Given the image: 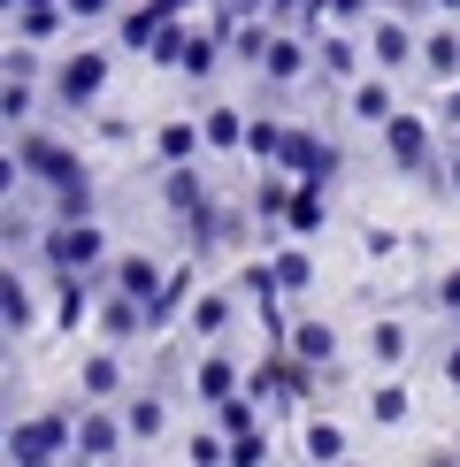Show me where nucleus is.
<instances>
[{
  "instance_id": "32",
  "label": "nucleus",
  "mask_w": 460,
  "mask_h": 467,
  "mask_svg": "<svg viewBox=\"0 0 460 467\" xmlns=\"http://www.w3.org/2000/svg\"><path fill=\"white\" fill-rule=\"evenodd\" d=\"M184 460H192V467H230V437L215 430V421H200L192 444H184Z\"/></svg>"
},
{
  "instance_id": "50",
  "label": "nucleus",
  "mask_w": 460,
  "mask_h": 467,
  "mask_svg": "<svg viewBox=\"0 0 460 467\" xmlns=\"http://www.w3.org/2000/svg\"><path fill=\"white\" fill-rule=\"evenodd\" d=\"M338 467H361V460H353V452H345V460H338Z\"/></svg>"
},
{
  "instance_id": "42",
  "label": "nucleus",
  "mask_w": 460,
  "mask_h": 467,
  "mask_svg": "<svg viewBox=\"0 0 460 467\" xmlns=\"http://www.w3.org/2000/svg\"><path fill=\"white\" fill-rule=\"evenodd\" d=\"M437 306L460 322V268H445V276H437Z\"/></svg>"
},
{
  "instance_id": "21",
  "label": "nucleus",
  "mask_w": 460,
  "mask_h": 467,
  "mask_svg": "<svg viewBox=\"0 0 460 467\" xmlns=\"http://www.w3.org/2000/svg\"><path fill=\"white\" fill-rule=\"evenodd\" d=\"M0 315H8V337H24V329L38 322V306H31V284H24V268H8V261H0Z\"/></svg>"
},
{
  "instance_id": "13",
  "label": "nucleus",
  "mask_w": 460,
  "mask_h": 467,
  "mask_svg": "<svg viewBox=\"0 0 460 467\" xmlns=\"http://www.w3.org/2000/svg\"><path fill=\"white\" fill-rule=\"evenodd\" d=\"M100 284L131 291V299H153V291H162V261H153V253H115V261L100 268Z\"/></svg>"
},
{
  "instance_id": "7",
  "label": "nucleus",
  "mask_w": 460,
  "mask_h": 467,
  "mask_svg": "<svg viewBox=\"0 0 460 467\" xmlns=\"http://www.w3.org/2000/svg\"><path fill=\"white\" fill-rule=\"evenodd\" d=\"M277 169H292V177H307V184H338L345 153H338L330 139H315V130H284V153H277Z\"/></svg>"
},
{
  "instance_id": "8",
  "label": "nucleus",
  "mask_w": 460,
  "mask_h": 467,
  "mask_svg": "<svg viewBox=\"0 0 460 467\" xmlns=\"http://www.w3.org/2000/svg\"><path fill=\"white\" fill-rule=\"evenodd\" d=\"M100 85H108V54L100 47L54 62V100H62V108H92V100H100Z\"/></svg>"
},
{
  "instance_id": "23",
  "label": "nucleus",
  "mask_w": 460,
  "mask_h": 467,
  "mask_svg": "<svg viewBox=\"0 0 460 467\" xmlns=\"http://www.w3.org/2000/svg\"><path fill=\"white\" fill-rule=\"evenodd\" d=\"M414 62L430 69L437 85H453V77H460V38H453V31H430V38L414 47Z\"/></svg>"
},
{
  "instance_id": "47",
  "label": "nucleus",
  "mask_w": 460,
  "mask_h": 467,
  "mask_svg": "<svg viewBox=\"0 0 460 467\" xmlns=\"http://www.w3.org/2000/svg\"><path fill=\"white\" fill-rule=\"evenodd\" d=\"M445 184H453V192H460V153H453V161H445Z\"/></svg>"
},
{
  "instance_id": "1",
  "label": "nucleus",
  "mask_w": 460,
  "mask_h": 467,
  "mask_svg": "<svg viewBox=\"0 0 460 467\" xmlns=\"http://www.w3.org/2000/svg\"><path fill=\"white\" fill-rule=\"evenodd\" d=\"M69 460H77V414L69 406L8 421V467H69Z\"/></svg>"
},
{
  "instance_id": "12",
  "label": "nucleus",
  "mask_w": 460,
  "mask_h": 467,
  "mask_svg": "<svg viewBox=\"0 0 460 467\" xmlns=\"http://www.w3.org/2000/svg\"><path fill=\"white\" fill-rule=\"evenodd\" d=\"M100 315V276H54V329H85Z\"/></svg>"
},
{
  "instance_id": "43",
  "label": "nucleus",
  "mask_w": 460,
  "mask_h": 467,
  "mask_svg": "<svg viewBox=\"0 0 460 467\" xmlns=\"http://www.w3.org/2000/svg\"><path fill=\"white\" fill-rule=\"evenodd\" d=\"M62 8L77 16V24H100V16H115V0H62Z\"/></svg>"
},
{
  "instance_id": "4",
  "label": "nucleus",
  "mask_w": 460,
  "mask_h": 467,
  "mask_svg": "<svg viewBox=\"0 0 460 467\" xmlns=\"http://www.w3.org/2000/svg\"><path fill=\"white\" fill-rule=\"evenodd\" d=\"M383 153H392V169H407V177L437 169V139H430V123H422V115H407V108L383 115Z\"/></svg>"
},
{
  "instance_id": "10",
  "label": "nucleus",
  "mask_w": 460,
  "mask_h": 467,
  "mask_svg": "<svg viewBox=\"0 0 460 467\" xmlns=\"http://www.w3.org/2000/svg\"><path fill=\"white\" fill-rule=\"evenodd\" d=\"M184 8H192V0H139V8H123V16H115V38H123L131 54H146V47H153V38H162L169 24H177Z\"/></svg>"
},
{
  "instance_id": "41",
  "label": "nucleus",
  "mask_w": 460,
  "mask_h": 467,
  "mask_svg": "<svg viewBox=\"0 0 460 467\" xmlns=\"http://www.w3.org/2000/svg\"><path fill=\"white\" fill-rule=\"evenodd\" d=\"M16 184H24V161H16V146H0V207L16 200Z\"/></svg>"
},
{
  "instance_id": "19",
  "label": "nucleus",
  "mask_w": 460,
  "mask_h": 467,
  "mask_svg": "<svg viewBox=\"0 0 460 467\" xmlns=\"http://www.w3.org/2000/svg\"><path fill=\"white\" fill-rule=\"evenodd\" d=\"M261 77H268V85H299V77H307V47H299V38H268V47H261V62H254Z\"/></svg>"
},
{
  "instance_id": "34",
  "label": "nucleus",
  "mask_w": 460,
  "mask_h": 467,
  "mask_svg": "<svg viewBox=\"0 0 460 467\" xmlns=\"http://www.w3.org/2000/svg\"><path fill=\"white\" fill-rule=\"evenodd\" d=\"M369 360H376V368H399V360H407V322H376V329H369Z\"/></svg>"
},
{
  "instance_id": "48",
  "label": "nucleus",
  "mask_w": 460,
  "mask_h": 467,
  "mask_svg": "<svg viewBox=\"0 0 460 467\" xmlns=\"http://www.w3.org/2000/svg\"><path fill=\"white\" fill-rule=\"evenodd\" d=\"M0 452H8V414H0Z\"/></svg>"
},
{
  "instance_id": "26",
  "label": "nucleus",
  "mask_w": 460,
  "mask_h": 467,
  "mask_svg": "<svg viewBox=\"0 0 460 467\" xmlns=\"http://www.w3.org/2000/svg\"><path fill=\"white\" fill-rule=\"evenodd\" d=\"M268 268H277V284H284V299H299V291H315V261H307L299 245H284V253H268Z\"/></svg>"
},
{
  "instance_id": "3",
  "label": "nucleus",
  "mask_w": 460,
  "mask_h": 467,
  "mask_svg": "<svg viewBox=\"0 0 460 467\" xmlns=\"http://www.w3.org/2000/svg\"><path fill=\"white\" fill-rule=\"evenodd\" d=\"M16 161H24V177L38 184V192H62V184H85V161L62 146V139H47V130H16Z\"/></svg>"
},
{
  "instance_id": "11",
  "label": "nucleus",
  "mask_w": 460,
  "mask_h": 467,
  "mask_svg": "<svg viewBox=\"0 0 460 467\" xmlns=\"http://www.w3.org/2000/svg\"><path fill=\"white\" fill-rule=\"evenodd\" d=\"M77 391H85V406H108V399H123V391H131V376H123V353H115V345L85 353V368H77Z\"/></svg>"
},
{
  "instance_id": "39",
  "label": "nucleus",
  "mask_w": 460,
  "mask_h": 467,
  "mask_svg": "<svg viewBox=\"0 0 460 467\" xmlns=\"http://www.w3.org/2000/svg\"><path fill=\"white\" fill-rule=\"evenodd\" d=\"M322 16L330 24H353V16H369V0H307V24H322Z\"/></svg>"
},
{
  "instance_id": "40",
  "label": "nucleus",
  "mask_w": 460,
  "mask_h": 467,
  "mask_svg": "<svg viewBox=\"0 0 460 467\" xmlns=\"http://www.w3.org/2000/svg\"><path fill=\"white\" fill-rule=\"evenodd\" d=\"M184 38H192L184 24H169V31H162V38H153V47H146V54H153V62H184Z\"/></svg>"
},
{
  "instance_id": "5",
  "label": "nucleus",
  "mask_w": 460,
  "mask_h": 467,
  "mask_svg": "<svg viewBox=\"0 0 460 467\" xmlns=\"http://www.w3.org/2000/svg\"><path fill=\"white\" fill-rule=\"evenodd\" d=\"M284 353H292L307 376H322V391L338 383V329L322 322V315H307V322H292V329H284Z\"/></svg>"
},
{
  "instance_id": "35",
  "label": "nucleus",
  "mask_w": 460,
  "mask_h": 467,
  "mask_svg": "<svg viewBox=\"0 0 460 467\" xmlns=\"http://www.w3.org/2000/svg\"><path fill=\"white\" fill-rule=\"evenodd\" d=\"M246 153H254V161H277L284 153V123L277 115H254V123H246Z\"/></svg>"
},
{
  "instance_id": "15",
  "label": "nucleus",
  "mask_w": 460,
  "mask_h": 467,
  "mask_svg": "<svg viewBox=\"0 0 460 467\" xmlns=\"http://www.w3.org/2000/svg\"><path fill=\"white\" fill-rule=\"evenodd\" d=\"M230 315H238V291H200V299L184 306V322H192V337H200V345H223Z\"/></svg>"
},
{
  "instance_id": "18",
  "label": "nucleus",
  "mask_w": 460,
  "mask_h": 467,
  "mask_svg": "<svg viewBox=\"0 0 460 467\" xmlns=\"http://www.w3.org/2000/svg\"><path fill=\"white\" fill-rule=\"evenodd\" d=\"M123 430H131V444H153L169 430V399L162 391H131L123 399Z\"/></svg>"
},
{
  "instance_id": "14",
  "label": "nucleus",
  "mask_w": 460,
  "mask_h": 467,
  "mask_svg": "<svg viewBox=\"0 0 460 467\" xmlns=\"http://www.w3.org/2000/svg\"><path fill=\"white\" fill-rule=\"evenodd\" d=\"M322 223H330V184L292 177V207H284V230H292V238H315Z\"/></svg>"
},
{
  "instance_id": "20",
  "label": "nucleus",
  "mask_w": 460,
  "mask_h": 467,
  "mask_svg": "<svg viewBox=\"0 0 460 467\" xmlns=\"http://www.w3.org/2000/svg\"><path fill=\"white\" fill-rule=\"evenodd\" d=\"M299 452L315 460V467H338V460H345V430H338L330 414H307V421H299Z\"/></svg>"
},
{
  "instance_id": "36",
  "label": "nucleus",
  "mask_w": 460,
  "mask_h": 467,
  "mask_svg": "<svg viewBox=\"0 0 460 467\" xmlns=\"http://www.w3.org/2000/svg\"><path fill=\"white\" fill-rule=\"evenodd\" d=\"M207 421H215L223 437H238V430H254V421H268V414H261V406H254V399L238 391V399H223V406H215V414H207Z\"/></svg>"
},
{
  "instance_id": "31",
  "label": "nucleus",
  "mask_w": 460,
  "mask_h": 467,
  "mask_svg": "<svg viewBox=\"0 0 460 467\" xmlns=\"http://www.w3.org/2000/svg\"><path fill=\"white\" fill-rule=\"evenodd\" d=\"M215 62H223V31H192L184 38V77H215Z\"/></svg>"
},
{
  "instance_id": "46",
  "label": "nucleus",
  "mask_w": 460,
  "mask_h": 467,
  "mask_svg": "<svg viewBox=\"0 0 460 467\" xmlns=\"http://www.w3.org/2000/svg\"><path fill=\"white\" fill-rule=\"evenodd\" d=\"M422 467H460V452H430V460H422Z\"/></svg>"
},
{
  "instance_id": "45",
  "label": "nucleus",
  "mask_w": 460,
  "mask_h": 467,
  "mask_svg": "<svg viewBox=\"0 0 460 467\" xmlns=\"http://www.w3.org/2000/svg\"><path fill=\"white\" fill-rule=\"evenodd\" d=\"M445 383L460 391V345H445Z\"/></svg>"
},
{
  "instance_id": "2",
  "label": "nucleus",
  "mask_w": 460,
  "mask_h": 467,
  "mask_svg": "<svg viewBox=\"0 0 460 467\" xmlns=\"http://www.w3.org/2000/svg\"><path fill=\"white\" fill-rule=\"evenodd\" d=\"M38 261H47V276H100L108 230L100 223H47L38 230Z\"/></svg>"
},
{
  "instance_id": "24",
  "label": "nucleus",
  "mask_w": 460,
  "mask_h": 467,
  "mask_svg": "<svg viewBox=\"0 0 460 467\" xmlns=\"http://www.w3.org/2000/svg\"><path fill=\"white\" fill-rule=\"evenodd\" d=\"M284 207H292V169H268L254 184V223H284Z\"/></svg>"
},
{
  "instance_id": "44",
  "label": "nucleus",
  "mask_w": 460,
  "mask_h": 467,
  "mask_svg": "<svg viewBox=\"0 0 460 467\" xmlns=\"http://www.w3.org/2000/svg\"><path fill=\"white\" fill-rule=\"evenodd\" d=\"M445 123L460 130V77H453V92H445Z\"/></svg>"
},
{
  "instance_id": "6",
  "label": "nucleus",
  "mask_w": 460,
  "mask_h": 467,
  "mask_svg": "<svg viewBox=\"0 0 460 467\" xmlns=\"http://www.w3.org/2000/svg\"><path fill=\"white\" fill-rule=\"evenodd\" d=\"M123 444H131V430H123L115 406H85V414H77V460H85V467H115Z\"/></svg>"
},
{
  "instance_id": "30",
  "label": "nucleus",
  "mask_w": 460,
  "mask_h": 467,
  "mask_svg": "<svg viewBox=\"0 0 460 467\" xmlns=\"http://www.w3.org/2000/svg\"><path fill=\"white\" fill-rule=\"evenodd\" d=\"M31 108H38L31 77H0V123H8V130H24V123H31Z\"/></svg>"
},
{
  "instance_id": "9",
  "label": "nucleus",
  "mask_w": 460,
  "mask_h": 467,
  "mask_svg": "<svg viewBox=\"0 0 460 467\" xmlns=\"http://www.w3.org/2000/svg\"><path fill=\"white\" fill-rule=\"evenodd\" d=\"M238 391H246V368L230 360L223 345H207V353L192 360V399H200L207 414H215V406H223V399H238Z\"/></svg>"
},
{
  "instance_id": "37",
  "label": "nucleus",
  "mask_w": 460,
  "mask_h": 467,
  "mask_svg": "<svg viewBox=\"0 0 460 467\" xmlns=\"http://www.w3.org/2000/svg\"><path fill=\"white\" fill-rule=\"evenodd\" d=\"M315 62H322V77H353V69H361V54H353V38H338V31H330V38L315 47Z\"/></svg>"
},
{
  "instance_id": "28",
  "label": "nucleus",
  "mask_w": 460,
  "mask_h": 467,
  "mask_svg": "<svg viewBox=\"0 0 460 467\" xmlns=\"http://www.w3.org/2000/svg\"><path fill=\"white\" fill-rule=\"evenodd\" d=\"M200 123H162V139H153V153H162V161L169 169H177V161H200Z\"/></svg>"
},
{
  "instance_id": "17",
  "label": "nucleus",
  "mask_w": 460,
  "mask_h": 467,
  "mask_svg": "<svg viewBox=\"0 0 460 467\" xmlns=\"http://www.w3.org/2000/svg\"><path fill=\"white\" fill-rule=\"evenodd\" d=\"M162 200H169V215H177V223H192V215H200L207 200H215V192L200 184V169H192V161H177V169L162 177Z\"/></svg>"
},
{
  "instance_id": "16",
  "label": "nucleus",
  "mask_w": 460,
  "mask_h": 467,
  "mask_svg": "<svg viewBox=\"0 0 460 467\" xmlns=\"http://www.w3.org/2000/svg\"><path fill=\"white\" fill-rule=\"evenodd\" d=\"M414 47H422V38H414L407 24H399V16H376L369 54H376V69H383V77H392V69H407V62H414Z\"/></svg>"
},
{
  "instance_id": "49",
  "label": "nucleus",
  "mask_w": 460,
  "mask_h": 467,
  "mask_svg": "<svg viewBox=\"0 0 460 467\" xmlns=\"http://www.w3.org/2000/svg\"><path fill=\"white\" fill-rule=\"evenodd\" d=\"M430 8H445V16H453V8H460V0H430Z\"/></svg>"
},
{
  "instance_id": "33",
  "label": "nucleus",
  "mask_w": 460,
  "mask_h": 467,
  "mask_svg": "<svg viewBox=\"0 0 460 467\" xmlns=\"http://www.w3.org/2000/svg\"><path fill=\"white\" fill-rule=\"evenodd\" d=\"M345 108H353L361 123H383V115H392V85H383V77H361V85H353V100H345Z\"/></svg>"
},
{
  "instance_id": "25",
  "label": "nucleus",
  "mask_w": 460,
  "mask_h": 467,
  "mask_svg": "<svg viewBox=\"0 0 460 467\" xmlns=\"http://www.w3.org/2000/svg\"><path fill=\"white\" fill-rule=\"evenodd\" d=\"M62 24H69V8H62V0H38V8H16V31H24L31 47H47V38L62 31Z\"/></svg>"
},
{
  "instance_id": "22",
  "label": "nucleus",
  "mask_w": 460,
  "mask_h": 467,
  "mask_svg": "<svg viewBox=\"0 0 460 467\" xmlns=\"http://www.w3.org/2000/svg\"><path fill=\"white\" fill-rule=\"evenodd\" d=\"M184 299H192V276H184V268H169V276H162V291L146 299V337L177 322V315H184Z\"/></svg>"
},
{
  "instance_id": "38",
  "label": "nucleus",
  "mask_w": 460,
  "mask_h": 467,
  "mask_svg": "<svg viewBox=\"0 0 460 467\" xmlns=\"http://www.w3.org/2000/svg\"><path fill=\"white\" fill-rule=\"evenodd\" d=\"M230 467H268V430H261V421L230 437Z\"/></svg>"
},
{
  "instance_id": "27",
  "label": "nucleus",
  "mask_w": 460,
  "mask_h": 467,
  "mask_svg": "<svg viewBox=\"0 0 460 467\" xmlns=\"http://www.w3.org/2000/svg\"><path fill=\"white\" fill-rule=\"evenodd\" d=\"M407 414H414L407 383H376V391H369V421H376V430H399Z\"/></svg>"
},
{
  "instance_id": "29",
  "label": "nucleus",
  "mask_w": 460,
  "mask_h": 467,
  "mask_svg": "<svg viewBox=\"0 0 460 467\" xmlns=\"http://www.w3.org/2000/svg\"><path fill=\"white\" fill-rule=\"evenodd\" d=\"M200 139L215 146V153L246 146V115H238V108H207V115H200Z\"/></svg>"
}]
</instances>
